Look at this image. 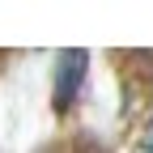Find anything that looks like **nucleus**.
<instances>
[{
  "label": "nucleus",
  "mask_w": 153,
  "mask_h": 153,
  "mask_svg": "<svg viewBox=\"0 0 153 153\" xmlns=\"http://www.w3.org/2000/svg\"><path fill=\"white\" fill-rule=\"evenodd\" d=\"M85 76H89V51L72 47V51H60V55H55V72H51V102H55V111L76 106Z\"/></svg>",
  "instance_id": "f257e3e1"
},
{
  "label": "nucleus",
  "mask_w": 153,
  "mask_h": 153,
  "mask_svg": "<svg viewBox=\"0 0 153 153\" xmlns=\"http://www.w3.org/2000/svg\"><path fill=\"white\" fill-rule=\"evenodd\" d=\"M140 153H153V119H149L145 132H140Z\"/></svg>",
  "instance_id": "f03ea898"
}]
</instances>
